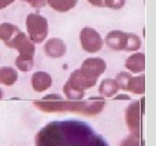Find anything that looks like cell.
<instances>
[{
	"mask_svg": "<svg viewBox=\"0 0 156 146\" xmlns=\"http://www.w3.org/2000/svg\"><path fill=\"white\" fill-rule=\"evenodd\" d=\"M122 146H140V135L130 134L124 140Z\"/></svg>",
	"mask_w": 156,
	"mask_h": 146,
	"instance_id": "cell-23",
	"label": "cell"
},
{
	"mask_svg": "<svg viewBox=\"0 0 156 146\" xmlns=\"http://www.w3.org/2000/svg\"><path fill=\"white\" fill-rule=\"evenodd\" d=\"M23 1H26L35 9H40L47 5V0H23Z\"/></svg>",
	"mask_w": 156,
	"mask_h": 146,
	"instance_id": "cell-24",
	"label": "cell"
},
{
	"mask_svg": "<svg viewBox=\"0 0 156 146\" xmlns=\"http://www.w3.org/2000/svg\"><path fill=\"white\" fill-rule=\"evenodd\" d=\"M125 67L134 74L144 71V69H145V55H144V53L136 52V53L131 54L125 62Z\"/></svg>",
	"mask_w": 156,
	"mask_h": 146,
	"instance_id": "cell-12",
	"label": "cell"
},
{
	"mask_svg": "<svg viewBox=\"0 0 156 146\" xmlns=\"http://www.w3.org/2000/svg\"><path fill=\"white\" fill-rule=\"evenodd\" d=\"M131 74L130 73H127V71H122V73H119L118 75L116 76V79H115V81H116L117 85H118V88L119 89H122V90H126L127 91V85H128V81H129V79L131 78Z\"/></svg>",
	"mask_w": 156,
	"mask_h": 146,
	"instance_id": "cell-21",
	"label": "cell"
},
{
	"mask_svg": "<svg viewBox=\"0 0 156 146\" xmlns=\"http://www.w3.org/2000/svg\"><path fill=\"white\" fill-rule=\"evenodd\" d=\"M79 69L87 77L98 79L106 71V63L101 57H89L83 62Z\"/></svg>",
	"mask_w": 156,
	"mask_h": 146,
	"instance_id": "cell-6",
	"label": "cell"
},
{
	"mask_svg": "<svg viewBox=\"0 0 156 146\" xmlns=\"http://www.w3.org/2000/svg\"><path fill=\"white\" fill-rule=\"evenodd\" d=\"M127 91L134 93V94H143L145 91V79L144 75L138 77H131L127 85Z\"/></svg>",
	"mask_w": 156,
	"mask_h": 146,
	"instance_id": "cell-17",
	"label": "cell"
},
{
	"mask_svg": "<svg viewBox=\"0 0 156 146\" xmlns=\"http://www.w3.org/2000/svg\"><path fill=\"white\" fill-rule=\"evenodd\" d=\"M32 85L36 92H44L52 85V77L46 71H36L32 76Z\"/></svg>",
	"mask_w": 156,
	"mask_h": 146,
	"instance_id": "cell-11",
	"label": "cell"
},
{
	"mask_svg": "<svg viewBox=\"0 0 156 146\" xmlns=\"http://www.w3.org/2000/svg\"><path fill=\"white\" fill-rule=\"evenodd\" d=\"M15 0H0V10L5 9L7 7H9L10 5H12Z\"/></svg>",
	"mask_w": 156,
	"mask_h": 146,
	"instance_id": "cell-25",
	"label": "cell"
},
{
	"mask_svg": "<svg viewBox=\"0 0 156 146\" xmlns=\"http://www.w3.org/2000/svg\"><path fill=\"white\" fill-rule=\"evenodd\" d=\"M17 71L10 66L0 67V83L5 85H13L17 81Z\"/></svg>",
	"mask_w": 156,
	"mask_h": 146,
	"instance_id": "cell-14",
	"label": "cell"
},
{
	"mask_svg": "<svg viewBox=\"0 0 156 146\" xmlns=\"http://www.w3.org/2000/svg\"><path fill=\"white\" fill-rule=\"evenodd\" d=\"M7 47L11 49H15L20 52V56L27 58H34L35 55V44L34 42L26 36L23 32H20L12 41L10 42Z\"/></svg>",
	"mask_w": 156,
	"mask_h": 146,
	"instance_id": "cell-5",
	"label": "cell"
},
{
	"mask_svg": "<svg viewBox=\"0 0 156 146\" xmlns=\"http://www.w3.org/2000/svg\"><path fill=\"white\" fill-rule=\"evenodd\" d=\"M141 44L142 42L139 36H136V34H132V33H128V39H127V44L126 48H125V51H136V50H139L141 48Z\"/></svg>",
	"mask_w": 156,
	"mask_h": 146,
	"instance_id": "cell-19",
	"label": "cell"
},
{
	"mask_svg": "<svg viewBox=\"0 0 156 146\" xmlns=\"http://www.w3.org/2000/svg\"><path fill=\"white\" fill-rule=\"evenodd\" d=\"M105 101L102 99H90L88 101H63L56 94H49L40 101H35L34 105L44 113L72 112L94 116L104 108Z\"/></svg>",
	"mask_w": 156,
	"mask_h": 146,
	"instance_id": "cell-2",
	"label": "cell"
},
{
	"mask_svg": "<svg viewBox=\"0 0 156 146\" xmlns=\"http://www.w3.org/2000/svg\"><path fill=\"white\" fill-rule=\"evenodd\" d=\"M79 38H80L81 47L86 52L94 53L99 52L103 48L104 41L101 35L91 27H85L81 29Z\"/></svg>",
	"mask_w": 156,
	"mask_h": 146,
	"instance_id": "cell-4",
	"label": "cell"
},
{
	"mask_svg": "<svg viewBox=\"0 0 156 146\" xmlns=\"http://www.w3.org/2000/svg\"><path fill=\"white\" fill-rule=\"evenodd\" d=\"M126 121L131 134L140 135V103L138 101L127 107Z\"/></svg>",
	"mask_w": 156,
	"mask_h": 146,
	"instance_id": "cell-7",
	"label": "cell"
},
{
	"mask_svg": "<svg viewBox=\"0 0 156 146\" xmlns=\"http://www.w3.org/2000/svg\"><path fill=\"white\" fill-rule=\"evenodd\" d=\"M63 92L68 100H72V101H80L83 97V95H85V91L77 90L74 87H72L71 85H68V82H66L64 85Z\"/></svg>",
	"mask_w": 156,
	"mask_h": 146,
	"instance_id": "cell-18",
	"label": "cell"
},
{
	"mask_svg": "<svg viewBox=\"0 0 156 146\" xmlns=\"http://www.w3.org/2000/svg\"><path fill=\"white\" fill-rule=\"evenodd\" d=\"M44 52L51 58H60L66 53V44L60 38H51L44 44Z\"/></svg>",
	"mask_w": 156,
	"mask_h": 146,
	"instance_id": "cell-10",
	"label": "cell"
},
{
	"mask_svg": "<svg viewBox=\"0 0 156 146\" xmlns=\"http://www.w3.org/2000/svg\"><path fill=\"white\" fill-rule=\"evenodd\" d=\"M20 32L21 30L16 25L11 24V23H1L0 24V40H2L5 46H8Z\"/></svg>",
	"mask_w": 156,
	"mask_h": 146,
	"instance_id": "cell-13",
	"label": "cell"
},
{
	"mask_svg": "<svg viewBox=\"0 0 156 146\" xmlns=\"http://www.w3.org/2000/svg\"><path fill=\"white\" fill-rule=\"evenodd\" d=\"M119 90V88L117 85L116 81L111 79V78H107L102 80L99 88V93H100L102 96L105 97H112L113 95H115Z\"/></svg>",
	"mask_w": 156,
	"mask_h": 146,
	"instance_id": "cell-15",
	"label": "cell"
},
{
	"mask_svg": "<svg viewBox=\"0 0 156 146\" xmlns=\"http://www.w3.org/2000/svg\"><path fill=\"white\" fill-rule=\"evenodd\" d=\"M36 146H110L86 122L55 120L49 122L36 135Z\"/></svg>",
	"mask_w": 156,
	"mask_h": 146,
	"instance_id": "cell-1",
	"label": "cell"
},
{
	"mask_svg": "<svg viewBox=\"0 0 156 146\" xmlns=\"http://www.w3.org/2000/svg\"><path fill=\"white\" fill-rule=\"evenodd\" d=\"M87 1L90 2L92 5H95V7H100V8L104 7V0H87Z\"/></svg>",
	"mask_w": 156,
	"mask_h": 146,
	"instance_id": "cell-26",
	"label": "cell"
},
{
	"mask_svg": "<svg viewBox=\"0 0 156 146\" xmlns=\"http://www.w3.org/2000/svg\"><path fill=\"white\" fill-rule=\"evenodd\" d=\"M3 97V92H2V90H1V89H0V100H1V99H2Z\"/></svg>",
	"mask_w": 156,
	"mask_h": 146,
	"instance_id": "cell-27",
	"label": "cell"
},
{
	"mask_svg": "<svg viewBox=\"0 0 156 146\" xmlns=\"http://www.w3.org/2000/svg\"><path fill=\"white\" fill-rule=\"evenodd\" d=\"M15 65L21 71H29L34 66V58H27L17 56L15 58Z\"/></svg>",
	"mask_w": 156,
	"mask_h": 146,
	"instance_id": "cell-20",
	"label": "cell"
},
{
	"mask_svg": "<svg viewBox=\"0 0 156 146\" xmlns=\"http://www.w3.org/2000/svg\"><path fill=\"white\" fill-rule=\"evenodd\" d=\"M47 3L58 12H67L76 7L78 0H47Z\"/></svg>",
	"mask_w": 156,
	"mask_h": 146,
	"instance_id": "cell-16",
	"label": "cell"
},
{
	"mask_svg": "<svg viewBox=\"0 0 156 146\" xmlns=\"http://www.w3.org/2000/svg\"><path fill=\"white\" fill-rule=\"evenodd\" d=\"M28 38L34 43H41L48 36V21L44 16L37 13H29L25 21Z\"/></svg>",
	"mask_w": 156,
	"mask_h": 146,
	"instance_id": "cell-3",
	"label": "cell"
},
{
	"mask_svg": "<svg viewBox=\"0 0 156 146\" xmlns=\"http://www.w3.org/2000/svg\"><path fill=\"white\" fill-rule=\"evenodd\" d=\"M125 3H126V0H104V7L114 10L124 8Z\"/></svg>",
	"mask_w": 156,
	"mask_h": 146,
	"instance_id": "cell-22",
	"label": "cell"
},
{
	"mask_svg": "<svg viewBox=\"0 0 156 146\" xmlns=\"http://www.w3.org/2000/svg\"><path fill=\"white\" fill-rule=\"evenodd\" d=\"M98 79L87 77V76L81 73L80 69H76L71 74L67 82L68 85H71L72 87H74L77 90L86 91L88 89H91L92 87H94Z\"/></svg>",
	"mask_w": 156,
	"mask_h": 146,
	"instance_id": "cell-8",
	"label": "cell"
},
{
	"mask_svg": "<svg viewBox=\"0 0 156 146\" xmlns=\"http://www.w3.org/2000/svg\"><path fill=\"white\" fill-rule=\"evenodd\" d=\"M128 33L122 30H112L105 37L104 41L106 46L113 51H122L126 48Z\"/></svg>",
	"mask_w": 156,
	"mask_h": 146,
	"instance_id": "cell-9",
	"label": "cell"
}]
</instances>
